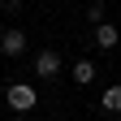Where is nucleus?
I'll list each match as a JSON object with an SVG mask.
<instances>
[{"mask_svg": "<svg viewBox=\"0 0 121 121\" xmlns=\"http://www.w3.org/2000/svg\"><path fill=\"white\" fill-rule=\"evenodd\" d=\"M4 99H9V108H13V112H30V108L39 104V91L30 86V82H13V86L4 91Z\"/></svg>", "mask_w": 121, "mask_h": 121, "instance_id": "1", "label": "nucleus"}, {"mask_svg": "<svg viewBox=\"0 0 121 121\" xmlns=\"http://www.w3.org/2000/svg\"><path fill=\"white\" fill-rule=\"evenodd\" d=\"M35 73H39V78H56V73H60V56H56L52 48H43V52L35 56Z\"/></svg>", "mask_w": 121, "mask_h": 121, "instance_id": "2", "label": "nucleus"}, {"mask_svg": "<svg viewBox=\"0 0 121 121\" xmlns=\"http://www.w3.org/2000/svg\"><path fill=\"white\" fill-rule=\"evenodd\" d=\"M0 52L4 56H22L26 52V35L22 30H4V35H0Z\"/></svg>", "mask_w": 121, "mask_h": 121, "instance_id": "3", "label": "nucleus"}, {"mask_svg": "<svg viewBox=\"0 0 121 121\" xmlns=\"http://www.w3.org/2000/svg\"><path fill=\"white\" fill-rule=\"evenodd\" d=\"M117 39H121V30L108 26V22H99L95 26V48H117Z\"/></svg>", "mask_w": 121, "mask_h": 121, "instance_id": "4", "label": "nucleus"}, {"mask_svg": "<svg viewBox=\"0 0 121 121\" xmlns=\"http://www.w3.org/2000/svg\"><path fill=\"white\" fill-rule=\"evenodd\" d=\"M69 78L78 82V86H86V82H95V65H91V60H78V65L69 69Z\"/></svg>", "mask_w": 121, "mask_h": 121, "instance_id": "5", "label": "nucleus"}, {"mask_svg": "<svg viewBox=\"0 0 121 121\" xmlns=\"http://www.w3.org/2000/svg\"><path fill=\"white\" fill-rule=\"evenodd\" d=\"M99 108H104V112H121V86H108V91H104Z\"/></svg>", "mask_w": 121, "mask_h": 121, "instance_id": "6", "label": "nucleus"}, {"mask_svg": "<svg viewBox=\"0 0 121 121\" xmlns=\"http://www.w3.org/2000/svg\"><path fill=\"white\" fill-rule=\"evenodd\" d=\"M86 17H91V26H99V22H104V4H99V0L86 9Z\"/></svg>", "mask_w": 121, "mask_h": 121, "instance_id": "7", "label": "nucleus"}, {"mask_svg": "<svg viewBox=\"0 0 121 121\" xmlns=\"http://www.w3.org/2000/svg\"><path fill=\"white\" fill-rule=\"evenodd\" d=\"M13 121H26V112H17V117H13Z\"/></svg>", "mask_w": 121, "mask_h": 121, "instance_id": "8", "label": "nucleus"}, {"mask_svg": "<svg viewBox=\"0 0 121 121\" xmlns=\"http://www.w3.org/2000/svg\"><path fill=\"white\" fill-rule=\"evenodd\" d=\"M117 48H121V39H117Z\"/></svg>", "mask_w": 121, "mask_h": 121, "instance_id": "9", "label": "nucleus"}]
</instances>
